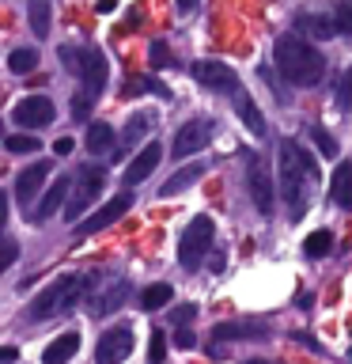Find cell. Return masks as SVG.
I'll return each mask as SVG.
<instances>
[{"label": "cell", "instance_id": "cell-37", "mask_svg": "<svg viewBox=\"0 0 352 364\" xmlns=\"http://www.w3.org/2000/svg\"><path fill=\"white\" fill-rule=\"evenodd\" d=\"M175 346H178V349H193V346H197V338H193L186 326H178V334H175Z\"/></svg>", "mask_w": 352, "mask_h": 364}, {"label": "cell", "instance_id": "cell-7", "mask_svg": "<svg viewBox=\"0 0 352 364\" xmlns=\"http://www.w3.org/2000/svg\"><path fill=\"white\" fill-rule=\"evenodd\" d=\"M212 133H216V122H212V118H193V122H186V125L175 133L170 156H175V159H189L193 152H204V148H209V141H212Z\"/></svg>", "mask_w": 352, "mask_h": 364}, {"label": "cell", "instance_id": "cell-29", "mask_svg": "<svg viewBox=\"0 0 352 364\" xmlns=\"http://www.w3.org/2000/svg\"><path fill=\"white\" fill-rule=\"evenodd\" d=\"M4 148L11 156H27V152H38V136L34 133H11L8 141H4Z\"/></svg>", "mask_w": 352, "mask_h": 364}, {"label": "cell", "instance_id": "cell-31", "mask_svg": "<svg viewBox=\"0 0 352 364\" xmlns=\"http://www.w3.org/2000/svg\"><path fill=\"white\" fill-rule=\"evenodd\" d=\"M311 141H314V148H318L326 159L337 156V141H334V133H329L326 125H311Z\"/></svg>", "mask_w": 352, "mask_h": 364}, {"label": "cell", "instance_id": "cell-33", "mask_svg": "<svg viewBox=\"0 0 352 364\" xmlns=\"http://www.w3.org/2000/svg\"><path fill=\"white\" fill-rule=\"evenodd\" d=\"M167 357V338L163 330H152V346H148V364H163Z\"/></svg>", "mask_w": 352, "mask_h": 364}, {"label": "cell", "instance_id": "cell-44", "mask_svg": "<svg viewBox=\"0 0 352 364\" xmlns=\"http://www.w3.org/2000/svg\"><path fill=\"white\" fill-rule=\"evenodd\" d=\"M243 364H273V360H258V357H250V360H243Z\"/></svg>", "mask_w": 352, "mask_h": 364}, {"label": "cell", "instance_id": "cell-30", "mask_svg": "<svg viewBox=\"0 0 352 364\" xmlns=\"http://www.w3.org/2000/svg\"><path fill=\"white\" fill-rule=\"evenodd\" d=\"M144 91H155L159 99H170V91L159 84V80H152V76H141V80H129V87L121 91V95H144Z\"/></svg>", "mask_w": 352, "mask_h": 364}, {"label": "cell", "instance_id": "cell-39", "mask_svg": "<svg viewBox=\"0 0 352 364\" xmlns=\"http://www.w3.org/2000/svg\"><path fill=\"white\" fill-rule=\"evenodd\" d=\"M53 152H57V156H68V152H72V136H57Z\"/></svg>", "mask_w": 352, "mask_h": 364}, {"label": "cell", "instance_id": "cell-18", "mask_svg": "<svg viewBox=\"0 0 352 364\" xmlns=\"http://www.w3.org/2000/svg\"><path fill=\"white\" fill-rule=\"evenodd\" d=\"M129 296V281H110V289L102 292V296H91V304H87V311L102 318V315H110V311H118L121 300Z\"/></svg>", "mask_w": 352, "mask_h": 364}, {"label": "cell", "instance_id": "cell-45", "mask_svg": "<svg viewBox=\"0 0 352 364\" xmlns=\"http://www.w3.org/2000/svg\"><path fill=\"white\" fill-rule=\"evenodd\" d=\"M348 360H352V349H348Z\"/></svg>", "mask_w": 352, "mask_h": 364}, {"label": "cell", "instance_id": "cell-5", "mask_svg": "<svg viewBox=\"0 0 352 364\" xmlns=\"http://www.w3.org/2000/svg\"><path fill=\"white\" fill-rule=\"evenodd\" d=\"M212 239H216V224H212V216H193V220L186 224V232H182L178 239V262H182V269H197L204 255L212 250Z\"/></svg>", "mask_w": 352, "mask_h": 364}, {"label": "cell", "instance_id": "cell-34", "mask_svg": "<svg viewBox=\"0 0 352 364\" xmlns=\"http://www.w3.org/2000/svg\"><path fill=\"white\" fill-rule=\"evenodd\" d=\"M334 16H337V27H341V34H352V0H341Z\"/></svg>", "mask_w": 352, "mask_h": 364}, {"label": "cell", "instance_id": "cell-41", "mask_svg": "<svg viewBox=\"0 0 352 364\" xmlns=\"http://www.w3.org/2000/svg\"><path fill=\"white\" fill-rule=\"evenodd\" d=\"M175 8L182 11V16H189V11L197 8V0H175Z\"/></svg>", "mask_w": 352, "mask_h": 364}, {"label": "cell", "instance_id": "cell-21", "mask_svg": "<svg viewBox=\"0 0 352 364\" xmlns=\"http://www.w3.org/2000/svg\"><path fill=\"white\" fill-rule=\"evenodd\" d=\"M204 171H209L204 164H186V167H178L175 175H170V178L163 182V186H159V193H163V198H175V193H182L186 186H193V182H197V178L204 175Z\"/></svg>", "mask_w": 352, "mask_h": 364}, {"label": "cell", "instance_id": "cell-1", "mask_svg": "<svg viewBox=\"0 0 352 364\" xmlns=\"http://www.w3.org/2000/svg\"><path fill=\"white\" fill-rule=\"evenodd\" d=\"M61 57H65V65L72 68V73H79V80H84V87H79L76 99H72V118L84 122L91 114V107L99 102L102 87H106V61H102V53L95 46H65Z\"/></svg>", "mask_w": 352, "mask_h": 364}, {"label": "cell", "instance_id": "cell-15", "mask_svg": "<svg viewBox=\"0 0 352 364\" xmlns=\"http://www.w3.org/2000/svg\"><path fill=\"white\" fill-rule=\"evenodd\" d=\"M159 159H163V148H159L155 141H152V144H144L141 152L133 156V164L125 167L121 182H125V186H141V182H148V178H152V171L159 167Z\"/></svg>", "mask_w": 352, "mask_h": 364}, {"label": "cell", "instance_id": "cell-23", "mask_svg": "<svg viewBox=\"0 0 352 364\" xmlns=\"http://www.w3.org/2000/svg\"><path fill=\"white\" fill-rule=\"evenodd\" d=\"M295 27L307 31V34H314V38H334V34H341L337 27V16H295Z\"/></svg>", "mask_w": 352, "mask_h": 364}, {"label": "cell", "instance_id": "cell-42", "mask_svg": "<svg viewBox=\"0 0 352 364\" xmlns=\"http://www.w3.org/2000/svg\"><path fill=\"white\" fill-rule=\"evenodd\" d=\"M16 357H19V353H16V346H4V349H0V360H4V364H11Z\"/></svg>", "mask_w": 352, "mask_h": 364}, {"label": "cell", "instance_id": "cell-11", "mask_svg": "<svg viewBox=\"0 0 352 364\" xmlns=\"http://www.w3.org/2000/svg\"><path fill=\"white\" fill-rule=\"evenodd\" d=\"M133 353V326H110L95 346V364H121Z\"/></svg>", "mask_w": 352, "mask_h": 364}, {"label": "cell", "instance_id": "cell-6", "mask_svg": "<svg viewBox=\"0 0 352 364\" xmlns=\"http://www.w3.org/2000/svg\"><path fill=\"white\" fill-rule=\"evenodd\" d=\"M102 182H106V175H102V167H95V164H84L76 171V178H72V198H68V205H65V216L72 224H79L84 220V213H87V205L102 193Z\"/></svg>", "mask_w": 352, "mask_h": 364}, {"label": "cell", "instance_id": "cell-13", "mask_svg": "<svg viewBox=\"0 0 352 364\" xmlns=\"http://www.w3.org/2000/svg\"><path fill=\"white\" fill-rule=\"evenodd\" d=\"M50 171H53L50 159H34L27 171H19V178H16V201L23 205V209H31V201L42 193L45 178H50Z\"/></svg>", "mask_w": 352, "mask_h": 364}, {"label": "cell", "instance_id": "cell-20", "mask_svg": "<svg viewBox=\"0 0 352 364\" xmlns=\"http://www.w3.org/2000/svg\"><path fill=\"white\" fill-rule=\"evenodd\" d=\"M269 330L261 323H220L212 330V341H246V338H265Z\"/></svg>", "mask_w": 352, "mask_h": 364}, {"label": "cell", "instance_id": "cell-22", "mask_svg": "<svg viewBox=\"0 0 352 364\" xmlns=\"http://www.w3.org/2000/svg\"><path fill=\"white\" fill-rule=\"evenodd\" d=\"M329 201L341 205V209H352V164H348V159L334 171V182H329Z\"/></svg>", "mask_w": 352, "mask_h": 364}, {"label": "cell", "instance_id": "cell-24", "mask_svg": "<svg viewBox=\"0 0 352 364\" xmlns=\"http://www.w3.org/2000/svg\"><path fill=\"white\" fill-rule=\"evenodd\" d=\"M27 16H31L34 38H50V16H53L50 0H31V4H27Z\"/></svg>", "mask_w": 352, "mask_h": 364}, {"label": "cell", "instance_id": "cell-38", "mask_svg": "<svg viewBox=\"0 0 352 364\" xmlns=\"http://www.w3.org/2000/svg\"><path fill=\"white\" fill-rule=\"evenodd\" d=\"M16 258H19V247H16V239H4V266H11Z\"/></svg>", "mask_w": 352, "mask_h": 364}, {"label": "cell", "instance_id": "cell-35", "mask_svg": "<svg viewBox=\"0 0 352 364\" xmlns=\"http://www.w3.org/2000/svg\"><path fill=\"white\" fill-rule=\"evenodd\" d=\"M337 102H341V110H348V107H352V68H348V73H345V80H341Z\"/></svg>", "mask_w": 352, "mask_h": 364}, {"label": "cell", "instance_id": "cell-27", "mask_svg": "<svg viewBox=\"0 0 352 364\" xmlns=\"http://www.w3.org/2000/svg\"><path fill=\"white\" fill-rule=\"evenodd\" d=\"M170 300H175V289H170V284H148V289L141 292V307H144V311L167 307Z\"/></svg>", "mask_w": 352, "mask_h": 364}, {"label": "cell", "instance_id": "cell-3", "mask_svg": "<svg viewBox=\"0 0 352 364\" xmlns=\"http://www.w3.org/2000/svg\"><path fill=\"white\" fill-rule=\"evenodd\" d=\"M307 178H318L314 171V159L311 152H303L295 141H280V193H284V205H288V216L292 220H299L307 213Z\"/></svg>", "mask_w": 352, "mask_h": 364}, {"label": "cell", "instance_id": "cell-32", "mask_svg": "<svg viewBox=\"0 0 352 364\" xmlns=\"http://www.w3.org/2000/svg\"><path fill=\"white\" fill-rule=\"evenodd\" d=\"M148 61H152V68H167L170 65V46L163 38H155L152 50H148Z\"/></svg>", "mask_w": 352, "mask_h": 364}, {"label": "cell", "instance_id": "cell-2", "mask_svg": "<svg viewBox=\"0 0 352 364\" xmlns=\"http://www.w3.org/2000/svg\"><path fill=\"white\" fill-rule=\"evenodd\" d=\"M273 61H277L280 76L295 87H311L326 76V57L314 46H307L299 34H280L273 46Z\"/></svg>", "mask_w": 352, "mask_h": 364}, {"label": "cell", "instance_id": "cell-43", "mask_svg": "<svg viewBox=\"0 0 352 364\" xmlns=\"http://www.w3.org/2000/svg\"><path fill=\"white\" fill-rule=\"evenodd\" d=\"M114 8H118V0H99V11H102V16H110Z\"/></svg>", "mask_w": 352, "mask_h": 364}, {"label": "cell", "instance_id": "cell-17", "mask_svg": "<svg viewBox=\"0 0 352 364\" xmlns=\"http://www.w3.org/2000/svg\"><path fill=\"white\" fill-rule=\"evenodd\" d=\"M235 114L243 118V125L254 136H265L269 129H265V114L258 110V102H254V95L250 91H235Z\"/></svg>", "mask_w": 352, "mask_h": 364}, {"label": "cell", "instance_id": "cell-16", "mask_svg": "<svg viewBox=\"0 0 352 364\" xmlns=\"http://www.w3.org/2000/svg\"><path fill=\"white\" fill-rule=\"evenodd\" d=\"M152 125H155V114H148V110L133 114V118L125 122V129H121V148H118V152H110L114 164H121V159L129 156V148H133V144H141L144 136L152 133Z\"/></svg>", "mask_w": 352, "mask_h": 364}, {"label": "cell", "instance_id": "cell-28", "mask_svg": "<svg viewBox=\"0 0 352 364\" xmlns=\"http://www.w3.org/2000/svg\"><path fill=\"white\" fill-rule=\"evenodd\" d=\"M303 250H307V255H311V258H326L329 250H334V235H329L326 228H318V232H311V235H307Z\"/></svg>", "mask_w": 352, "mask_h": 364}, {"label": "cell", "instance_id": "cell-19", "mask_svg": "<svg viewBox=\"0 0 352 364\" xmlns=\"http://www.w3.org/2000/svg\"><path fill=\"white\" fill-rule=\"evenodd\" d=\"M76 353H79V334H76V330H68V334L53 338L50 346L42 349V364H68Z\"/></svg>", "mask_w": 352, "mask_h": 364}, {"label": "cell", "instance_id": "cell-9", "mask_svg": "<svg viewBox=\"0 0 352 364\" xmlns=\"http://www.w3.org/2000/svg\"><path fill=\"white\" fill-rule=\"evenodd\" d=\"M193 80L209 91H220V95H235L238 91V73L224 61H193Z\"/></svg>", "mask_w": 352, "mask_h": 364}, {"label": "cell", "instance_id": "cell-10", "mask_svg": "<svg viewBox=\"0 0 352 364\" xmlns=\"http://www.w3.org/2000/svg\"><path fill=\"white\" fill-rule=\"evenodd\" d=\"M129 209H133V193H118V198H110L99 213H91L87 220H79V224H72V228H76V235H95V232H102V228L118 224Z\"/></svg>", "mask_w": 352, "mask_h": 364}, {"label": "cell", "instance_id": "cell-4", "mask_svg": "<svg viewBox=\"0 0 352 364\" xmlns=\"http://www.w3.org/2000/svg\"><path fill=\"white\" fill-rule=\"evenodd\" d=\"M99 284V273H61L50 289H42L38 296H34V304L27 307V315L34 318V323H42V318H53L68 311V307L84 304V296Z\"/></svg>", "mask_w": 352, "mask_h": 364}, {"label": "cell", "instance_id": "cell-8", "mask_svg": "<svg viewBox=\"0 0 352 364\" xmlns=\"http://www.w3.org/2000/svg\"><path fill=\"white\" fill-rule=\"evenodd\" d=\"M246 182H250V198H254L258 213L273 216V175L258 152H246Z\"/></svg>", "mask_w": 352, "mask_h": 364}, {"label": "cell", "instance_id": "cell-25", "mask_svg": "<svg viewBox=\"0 0 352 364\" xmlns=\"http://www.w3.org/2000/svg\"><path fill=\"white\" fill-rule=\"evenodd\" d=\"M110 148H114V125L91 122V129H87V152L99 156V152H110Z\"/></svg>", "mask_w": 352, "mask_h": 364}, {"label": "cell", "instance_id": "cell-12", "mask_svg": "<svg viewBox=\"0 0 352 364\" xmlns=\"http://www.w3.org/2000/svg\"><path fill=\"white\" fill-rule=\"evenodd\" d=\"M53 99H45V95H31V99H23L16 102V110H11V122L23 125V129H45V125L53 122Z\"/></svg>", "mask_w": 352, "mask_h": 364}, {"label": "cell", "instance_id": "cell-14", "mask_svg": "<svg viewBox=\"0 0 352 364\" xmlns=\"http://www.w3.org/2000/svg\"><path fill=\"white\" fill-rule=\"evenodd\" d=\"M68 198H72V178H61V182H53V186L42 193V201L34 205V213H27V220H34V224H45V220H53V216H57V209H61V205H68Z\"/></svg>", "mask_w": 352, "mask_h": 364}, {"label": "cell", "instance_id": "cell-36", "mask_svg": "<svg viewBox=\"0 0 352 364\" xmlns=\"http://www.w3.org/2000/svg\"><path fill=\"white\" fill-rule=\"evenodd\" d=\"M193 315H197V307H193V304H182V307H175V311H170V318H175L178 326H182V323H189Z\"/></svg>", "mask_w": 352, "mask_h": 364}, {"label": "cell", "instance_id": "cell-26", "mask_svg": "<svg viewBox=\"0 0 352 364\" xmlns=\"http://www.w3.org/2000/svg\"><path fill=\"white\" fill-rule=\"evenodd\" d=\"M8 68L16 76H27V73H34L38 68V50H31V46H19V50H11V57H8Z\"/></svg>", "mask_w": 352, "mask_h": 364}, {"label": "cell", "instance_id": "cell-40", "mask_svg": "<svg viewBox=\"0 0 352 364\" xmlns=\"http://www.w3.org/2000/svg\"><path fill=\"white\" fill-rule=\"evenodd\" d=\"M295 341H299V346H307V349H311V353H326V349L318 346V341H314L311 334H295Z\"/></svg>", "mask_w": 352, "mask_h": 364}]
</instances>
